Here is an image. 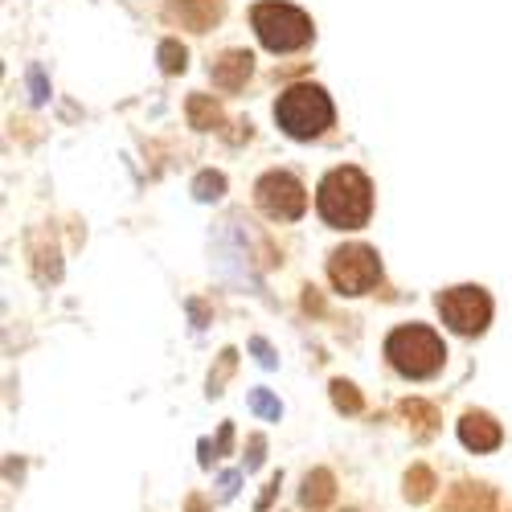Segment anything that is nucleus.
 I'll use <instances>...</instances> for the list:
<instances>
[{
  "label": "nucleus",
  "mask_w": 512,
  "mask_h": 512,
  "mask_svg": "<svg viewBox=\"0 0 512 512\" xmlns=\"http://www.w3.org/2000/svg\"><path fill=\"white\" fill-rule=\"evenodd\" d=\"M250 349H254V353H259V361H263L267 369L275 365V357H271V345H267V340H259V336H254V340H250Z\"/></svg>",
  "instance_id": "nucleus-22"
},
{
  "label": "nucleus",
  "mask_w": 512,
  "mask_h": 512,
  "mask_svg": "<svg viewBox=\"0 0 512 512\" xmlns=\"http://www.w3.org/2000/svg\"><path fill=\"white\" fill-rule=\"evenodd\" d=\"M328 279L336 291L345 295H365L369 287L381 283V263H377V250L353 242V246H340L328 254Z\"/></svg>",
  "instance_id": "nucleus-5"
},
{
  "label": "nucleus",
  "mask_w": 512,
  "mask_h": 512,
  "mask_svg": "<svg viewBox=\"0 0 512 512\" xmlns=\"http://www.w3.org/2000/svg\"><path fill=\"white\" fill-rule=\"evenodd\" d=\"M332 406L340 410V414H361V394H357V386L353 381H332Z\"/></svg>",
  "instance_id": "nucleus-16"
},
{
  "label": "nucleus",
  "mask_w": 512,
  "mask_h": 512,
  "mask_svg": "<svg viewBox=\"0 0 512 512\" xmlns=\"http://www.w3.org/2000/svg\"><path fill=\"white\" fill-rule=\"evenodd\" d=\"M250 406H254V414L275 418V422H279V414H283V406H279V402H275L267 390H254V394H250Z\"/></svg>",
  "instance_id": "nucleus-19"
},
{
  "label": "nucleus",
  "mask_w": 512,
  "mask_h": 512,
  "mask_svg": "<svg viewBox=\"0 0 512 512\" xmlns=\"http://www.w3.org/2000/svg\"><path fill=\"white\" fill-rule=\"evenodd\" d=\"M189 119H193V127L209 132V127H218V123H222V107L213 103L209 95H193V99H189Z\"/></svg>",
  "instance_id": "nucleus-14"
},
{
  "label": "nucleus",
  "mask_w": 512,
  "mask_h": 512,
  "mask_svg": "<svg viewBox=\"0 0 512 512\" xmlns=\"http://www.w3.org/2000/svg\"><path fill=\"white\" fill-rule=\"evenodd\" d=\"M168 13H173L181 25L205 33V29L218 25V17H222V0H168Z\"/></svg>",
  "instance_id": "nucleus-9"
},
{
  "label": "nucleus",
  "mask_w": 512,
  "mask_h": 512,
  "mask_svg": "<svg viewBox=\"0 0 512 512\" xmlns=\"http://www.w3.org/2000/svg\"><path fill=\"white\" fill-rule=\"evenodd\" d=\"M185 508H189V512H205V500H201V496H189Z\"/></svg>",
  "instance_id": "nucleus-24"
},
{
  "label": "nucleus",
  "mask_w": 512,
  "mask_h": 512,
  "mask_svg": "<svg viewBox=\"0 0 512 512\" xmlns=\"http://www.w3.org/2000/svg\"><path fill=\"white\" fill-rule=\"evenodd\" d=\"M349 512H353V508H349Z\"/></svg>",
  "instance_id": "nucleus-25"
},
{
  "label": "nucleus",
  "mask_w": 512,
  "mask_h": 512,
  "mask_svg": "<svg viewBox=\"0 0 512 512\" xmlns=\"http://www.w3.org/2000/svg\"><path fill=\"white\" fill-rule=\"evenodd\" d=\"M263 451H267V439L254 435V439H250V459H246V467H259V463H263Z\"/></svg>",
  "instance_id": "nucleus-21"
},
{
  "label": "nucleus",
  "mask_w": 512,
  "mask_h": 512,
  "mask_svg": "<svg viewBox=\"0 0 512 512\" xmlns=\"http://www.w3.org/2000/svg\"><path fill=\"white\" fill-rule=\"evenodd\" d=\"M459 439H463L467 451H496L504 435H500V422H496L492 414L467 410V414L459 418Z\"/></svg>",
  "instance_id": "nucleus-8"
},
{
  "label": "nucleus",
  "mask_w": 512,
  "mask_h": 512,
  "mask_svg": "<svg viewBox=\"0 0 512 512\" xmlns=\"http://www.w3.org/2000/svg\"><path fill=\"white\" fill-rule=\"evenodd\" d=\"M254 201H259V209L267 213L271 222H295L308 209V193H304V185L295 181L291 173L259 177V185H254Z\"/></svg>",
  "instance_id": "nucleus-7"
},
{
  "label": "nucleus",
  "mask_w": 512,
  "mask_h": 512,
  "mask_svg": "<svg viewBox=\"0 0 512 512\" xmlns=\"http://www.w3.org/2000/svg\"><path fill=\"white\" fill-rule=\"evenodd\" d=\"M386 357L390 365L402 373V377H435L443 369V340L431 332V328H422V324H402L386 336Z\"/></svg>",
  "instance_id": "nucleus-3"
},
{
  "label": "nucleus",
  "mask_w": 512,
  "mask_h": 512,
  "mask_svg": "<svg viewBox=\"0 0 512 512\" xmlns=\"http://www.w3.org/2000/svg\"><path fill=\"white\" fill-rule=\"evenodd\" d=\"M439 512H496V496L480 484H459V488H451V496Z\"/></svg>",
  "instance_id": "nucleus-11"
},
{
  "label": "nucleus",
  "mask_w": 512,
  "mask_h": 512,
  "mask_svg": "<svg viewBox=\"0 0 512 512\" xmlns=\"http://www.w3.org/2000/svg\"><path fill=\"white\" fill-rule=\"evenodd\" d=\"M275 119H279V127H283L291 140H316L324 127L332 123V99L320 87H308V82H300V87H287L279 95Z\"/></svg>",
  "instance_id": "nucleus-4"
},
{
  "label": "nucleus",
  "mask_w": 512,
  "mask_h": 512,
  "mask_svg": "<svg viewBox=\"0 0 512 512\" xmlns=\"http://www.w3.org/2000/svg\"><path fill=\"white\" fill-rule=\"evenodd\" d=\"M406 500L410 504H422V500H431V492H435V472H431V467H410V472H406Z\"/></svg>",
  "instance_id": "nucleus-13"
},
{
  "label": "nucleus",
  "mask_w": 512,
  "mask_h": 512,
  "mask_svg": "<svg viewBox=\"0 0 512 512\" xmlns=\"http://www.w3.org/2000/svg\"><path fill=\"white\" fill-rule=\"evenodd\" d=\"M185 46H177V41H164V46H160V66L168 70V74H181L185 70Z\"/></svg>",
  "instance_id": "nucleus-17"
},
{
  "label": "nucleus",
  "mask_w": 512,
  "mask_h": 512,
  "mask_svg": "<svg viewBox=\"0 0 512 512\" xmlns=\"http://www.w3.org/2000/svg\"><path fill=\"white\" fill-rule=\"evenodd\" d=\"M230 373H234V349L222 353V369H218V373H209V394H213V398L222 394V386H226V377H230Z\"/></svg>",
  "instance_id": "nucleus-20"
},
{
  "label": "nucleus",
  "mask_w": 512,
  "mask_h": 512,
  "mask_svg": "<svg viewBox=\"0 0 512 512\" xmlns=\"http://www.w3.org/2000/svg\"><path fill=\"white\" fill-rule=\"evenodd\" d=\"M316 209L332 230H361L373 213V185L361 168L340 164L320 181L316 189Z\"/></svg>",
  "instance_id": "nucleus-1"
},
{
  "label": "nucleus",
  "mask_w": 512,
  "mask_h": 512,
  "mask_svg": "<svg viewBox=\"0 0 512 512\" xmlns=\"http://www.w3.org/2000/svg\"><path fill=\"white\" fill-rule=\"evenodd\" d=\"M238 492V472H226L222 476V496H234Z\"/></svg>",
  "instance_id": "nucleus-23"
},
{
  "label": "nucleus",
  "mask_w": 512,
  "mask_h": 512,
  "mask_svg": "<svg viewBox=\"0 0 512 512\" xmlns=\"http://www.w3.org/2000/svg\"><path fill=\"white\" fill-rule=\"evenodd\" d=\"M250 25L259 33V41L271 54H291V50H304L312 41V17L295 5H283V0H263V5L250 9Z\"/></svg>",
  "instance_id": "nucleus-2"
},
{
  "label": "nucleus",
  "mask_w": 512,
  "mask_h": 512,
  "mask_svg": "<svg viewBox=\"0 0 512 512\" xmlns=\"http://www.w3.org/2000/svg\"><path fill=\"white\" fill-rule=\"evenodd\" d=\"M222 189H226V181H222L218 173H201V177L193 181V193H197L201 201H218V197H222Z\"/></svg>",
  "instance_id": "nucleus-18"
},
{
  "label": "nucleus",
  "mask_w": 512,
  "mask_h": 512,
  "mask_svg": "<svg viewBox=\"0 0 512 512\" xmlns=\"http://www.w3.org/2000/svg\"><path fill=\"white\" fill-rule=\"evenodd\" d=\"M332 496H336V480H332L328 467H316V472L304 476V492H300V500H304L308 508H324Z\"/></svg>",
  "instance_id": "nucleus-12"
},
{
  "label": "nucleus",
  "mask_w": 512,
  "mask_h": 512,
  "mask_svg": "<svg viewBox=\"0 0 512 512\" xmlns=\"http://www.w3.org/2000/svg\"><path fill=\"white\" fill-rule=\"evenodd\" d=\"M402 414H406V418L418 426V435H422V439L431 435V431H435V422H439V418H435V406H426V402H418V398L402 402Z\"/></svg>",
  "instance_id": "nucleus-15"
},
{
  "label": "nucleus",
  "mask_w": 512,
  "mask_h": 512,
  "mask_svg": "<svg viewBox=\"0 0 512 512\" xmlns=\"http://www.w3.org/2000/svg\"><path fill=\"white\" fill-rule=\"evenodd\" d=\"M250 62H254V58H250L246 50H226L218 62L209 66V74H213V82H218L222 91H238L242 82L250 78Z\"/></svg>",
  "instance_id": "nucleus-10"
},
{
  "label": "nucleus",
  "mask_w": 512,
  "mask_h": 512,
  "mask_svg": "<svg viewBox=\"0 0 512 512\" xmlns=\"http://www.w3.org/2000/svg\"><path fill=\"white\" fill-rule=\"evenodd\" d=\"M439 316L459 336H480L492 320V300L484 287H451L439 291Z\"/></svg>",
  "instance_id": "nucleus-6"
}]
</instances>
